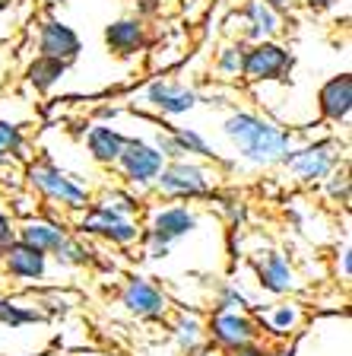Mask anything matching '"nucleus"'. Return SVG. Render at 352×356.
<instances>
[{
    "label": "nucleus",
    "mask_w": 352,
    "mask_h": 356,
    "mask_svg": "<svg viewBox=\"0 0 352 356\" xmlns=\"http://www.w3.org/2000/svg\"><path fill=\"white\" fill-rule=\"evenodd\" d=\"M22 181L32 197H38L54 213H83L92 204V188L80 175L67 172L51 156H35L22 163Z\"/></svg>",
    "instance_id": "obj_2"
},
{
    "label": "nucleus",
    "mask_w": 352,
    "mask_h": 356,
    "mask_svg": "<svg viewBox=\"0 0 352 356\" xmlns=\"http://www.w3.org/2000/svg\"><path fill=\"white\" fill-rule=\"evenodd\" d=\"M0 207H3V191H0Z\"/></svg>",
    "instance_id": "obj_39"
},
{
    "label": "nucleus",
    "mask_w": 352,
    "mask_h": 356,
    "mask_svg": "<svg viewBox=\"0 0 352 356\" xmlns=\"http://www.w3.org/2000/svg\"><path fill=\"white\" fill-rule=\"evenodd\" d=\"M324 197L330 200V204H337V207H349V169H337L327 181L321 185Z\"/></svg>",
    "instance_id": "obj_30"
},
{
    "label": "nucleus",
    "mask_w": 352,
    "mask_h": 356,
    "mask_svg": "<svg viewBox=\"0 0 352 356\" xmlns=\"http://www.w3.org/2000/svg\"><path fill=\"white\" fill-rule=\"evenodd\" d=\"M92 200L102 204L105 210H111V213L131 216V220H143V210H146L143 197H140L137 191H131V188H124V185H105L99 194H92Z\"/></svg>",
    "instance_id": "obj_26"
},
{
    "label": "nucleus",
    "mask_w": 352,
    "mask_h": 356,
    "mask_svg": "<svg viewBox=\"0 0 352 356\" xmlns=\"http://www.w3.org/2000/svg\"><path fill=\"white\" fill-rule=\"evenodd\" d=\"M222 172L213 163H200V159H169L162 165L159 178L153 185V194L165 204H194L206 200L219 191Z\"/></svg>",
    "instance_id": "obj_3"
},
{
    "label": "nucleus",
    "mask_w": 352,
    "mask_h": 356,
    "mask_svg": "<svg viewBox=\"0 0 352 356\" xmlns=\"http://www.w3.org/2000/svg\"><path fill=\"white\" fill-rule=\"evenodd\" d=\"M242 58H244V42H238V38L222 42L213 54V74L222 83H242Z\"/></svg>",
    "instance_id": "obj_28"
},
{
    "label": "nucleus",
    "mask_w": 352,
    "mask_h": 356,
    "mask_svg": "<svg viewBox=\"0 0 352 356\" xmlns=\"http://www.w3.org/2000/svg\"><path fill=\"white\" fill-rule=\"evenodd\" d=\"M70 229L83 238H96V242H105L111 248H133L140 242V232H143V222L131 220V216L111 213L102 204H89L83 213L74 216V226Z\"/></svg>",
    "instance_id": "obj_10"
},
{
    "label": "nucleus",
    "mask_w": 352,
    "mask_h": 356,
    "mask_svg": "<svg viewBox=\"0 0 352 356\" xmlns=\"http://www.w3.org/2000/svg\"><path fill=\"white\" fill-rule=\"evenodd\" d=\"M146 220L143 222V232L140 238L146 242H156V245H165L171 248L175 254V245L178 242H187L191 236H197L200 226H203V213H200L194 204H153L149 210H143Z\"/></svg>",
    "instance_id": "obj_5"
},
{
    "label": "nucleus",
    "mask_w": 352,
    "mask_h": 356,
    "mask_svg": "<svg viewBox=\"0 0 352 356\" xmlns=\"http://www.w3.org/2000/svg\"><path fill=\"white\" fill-rule=\"evenodd\" d=\"M295 347H289V341H276V343H267L264 341V356H292Z\"/></svg>",
    "instance_id": "obj_36"
},
{
    "label": "nucleus",
    "mask_w": 352,
    "mask_h": 356,
    "mask_svg": "<svg viewBox=\"0 0 352 356\" xmlns=\"http://www.w3.org/2000/svg\"><path fill=\"white\" fill-rule=\"evenodd\" d=\"M29 159V134L19 121L0 118V169L22 165Z\"/></svg>",
    "instance_id": "obj_25"
},
{
    "label": "nucleus",
    "mask_w": 352,
    "mask_h": 356,
    "mask_svg": "<svg viewBox=\"0 0 352 356\" xmlns=\"http://www.w3.org/2000/svg\"><path fill=\"white\" fill-rule=\"evenodd\" d=\"M226 356H264V341L248 343V347H238V350H232V353H226Z\"/></svg>",
    "instance_id": "obj_37"
},
{
    "label": "nucleus",
    "mask_w": 352,
    "mask_h": 356,
    "mask_svg": "<svg viewBox=\"0 0 352 356\" xmlns=\"http://www.w3.org/2000/svg\"><path fill=\"white\" fill-rule=\"evenodd\" d=\"M315 108H317V121L330 127H349L352 121V74H343L324 80L315 92Z\"/></svg>",
    "instance_id": "obj_17"
},
{
    "label": "nucleus",
    "mask_w": 352,
    "mask_h": 356,
    "mask_svg": "<svg viewBox=\"0 0 352 356\" xmlns=\"http://www.w3.org/2000/svg\"><path fill=\"white\" fill-rule=\"evenodd\" d=\"M232 22H238L235 26V38L244 44L264 42V38H279L289 29L286 16L276 13L264 0H242V7L232 13Z\"/></svg>",
    "instance_id": "obj_15"
},
{
    "label": "nucleus",
    "mask_w": 352,
    "mask_h": 356,
    "mask_svg": "<svg viewBox=\"0 0 352 356\" xmlns=\"http://www.w3.org/2000/svg\"><path fill=\"white\" fill-rule=\"evenodd\" d=\"M102 42H105V48H108L111 58L133 60V58H140V54L149 51L153 32H149V26H146L143 16L124 13V16H117V19H111L102 29Z\"/></svg>",
    "instance_id": "obj_14"
},
{
    "label": "nucleus",
    "mask_w": 352,
    "mask_h": 356,
    "mask_svg": "<svg viewBox=\"0 0 352 356\" xmlns=\"http://www.w3.org/2000/svg\"><path fill=\"white\" fill-rule=\"evenodd\" d=\"M295 70V51L279 38L244 44L242 58V83L244 86H270V83H286Z\"/></svg>",
    "instance_id": "obj_8"
},
{
    "label": "nucleus",
    "mask_w": 352,
    "mask_h": 356,
    "mask_svg": "<svg viewBox=\"0 0 352 356\" xmlns=\"http://www.w3.org/2000/svg\"><path fill=\"white\" fill-rule=\"evenodd\" d=\"M0 29H13V16H10L7 0H0Z\"/></svg>",
    "instance_id": "obj_38"
},
{
    "label": "nucleus",
    "mask_w": 352,
    "mask_h": 356,
    "mask_svg": "<svg viewBox=\"0 0 352 356\" xmlns=\"http://www.w3.org/2000/svg\"><path fill=\"white\" fill-rule=\"evenodd\" d=\"M254 315H257V321H260L264 337H273V341H289V337H295V334L301 331V325L308 321L305 305L295 302L292 296L276 299V302H270V305H257Z\"/></svg>",
    "instance_id": "obj_19"
},
{
    "label": "nucleus",
    "mask_w": 352,
    "mask_h": 356,
    "mask_svg": "<svg viewBox=\"0 0 352 356\" xmlns=\"http://www.w3.org/2000/svg\"><path fill=\"white\" fill-rule=\"evenodd\" d=\"M48 321V312L42 305H32V302H22L16 296H0V325L10 327V331H19V327H29V325H42Z\"/></svg>",
    "instance_id": "obj_27"
},
{
    "label": "nucleus",
    "mask_w": 352,
    "mask_h": 356,
    "mask_svg": "<svg viewBox=\"0 0 352 356\" xmlns=\"http://www.w3.org/2000/svg\"><path fill=\"white\" fill-rule=\"evenodd\" d=\"M213 309H238V312H254L257 302L248 289L238 280H222L219 289H216V305Z\"/></svg>",
    "instance_id": "obj_29"
},
{
    "label": "nucleus",
    "mask_w": 352,
    "mask_h": 356,
    "mask_svg": "<svg viewBox=\"0 0 352 356\" xmlns=\"http://www.w3.org/2000/svg\"><path fill=\"white\" fill-rule=\"evenodd\" d=\"M127 3H131V13L143 16V19H149V16H156L162 10V0H127Z\"/></svg>",
    "instance_id": "obj_34"
},
{
    "label": "nucleus",
    "mask_w": 352,
    "mask_h": 356,
    "mask_svg": "<svg viewBox=\"0 0 352 356\" xmlns=\"http://www.w3.org/2000/svg\"><path fill=\"white\" fill-rule=\"evenodd\" d=\"M279 165L289 172L295 185L321 188L333 172L346 165V140H340L337 134H324V137H315V140L295 143Z\"/></svg>",
    "instance_id": "obj_4"
},
{
    "label": "nucleus",
    "mask_w": 352,
    "mask_h": 356,
    "mask_svg": "<svg viewBox=\"0 0 352 356\" xmlns=\"http://www.w3.org/2000/svg\"><path fill=\"white\" fill-rule=\"evenodd\" d=\"M48 258H51V264L60 267V270H86V267H92L99 261V252L92 248L89 238L70 232V236H67Z\"/></svg>",
    "instance_id": "obj_24"
},
{
    "label": "nucleus",
    "mask_w": 352,
    "mask_h": 356,
    "mask_svg": "<svg viewBox=\"0 0 352 356\" xmlns=\"http://www.w3.org/2000/svg\"><path fill=\"white\" fill-rule=\"evenodd\" d=\"M35 54L54 58V60H60V64H74L83 54V38L70 22L48 13V16H42L35 26Z\"/></svg>",
    "instance_id": "obj_16"
},
{
    "label": "nucleus",
    "mask_w": 352,
    "mask_h": 356,
    "mask_svg": "<svg viewBox=\"0 0 352 356\" xmlns=\"http://www.w3.org/2000/svg\"><path fill=\"white\" fill-rule=\"evenodd\" d=\"M137 108H146L156 121H175L200 108V89L175 76H153L137 92Z\"/></svg>",
    "instance_id": "obj_6"
},
{
    "label": "nucleus",
    "mask_w": 352,
    "mask_h": 356,
    "mask_svg": "<svg viewBox=\"0 0 352 356\" xmlns=\"http://www.w3.org/2000/svg\"><path fill=\"white\" fill-rule=\"evenodd\" d=\"M117 305L137 321L146 325H165L175 309L169 289L149 274H127L117 286Z\"/></svg>",
    "instance_id": "obj_7"
},
{
    "label": "nucleus",
    "mask_w": 352,
    "mask_h": 356,
    "mask_svg": "<svg viewBox=\"0 0 352 356\" xmlns=\"http://www.w3.org/2000/svg\"><path fill=\"white\" fill-rule=\"evenodd\" d=\"M0 267H3V277H7V280L19 283V286H35V283H44L51 277L54 264L44 252H38V248H32V245L16 238L7 252H3Z\"/></svg>",
    "instance_id": "obj_18"
},
{
    "label": "nucleus",
    "mask_w": 352,
    "mask_h": 356,
    "mask_svg": "<svg viewBox=\"0 0 352 356\" xmlns=\"http://www.w3.org/2000/svg\"><path fill=\"white\" fill-rule=\"evenodd\" d=\"M70 222L54 216L51 210H42V213H29L19 220V242L32 245L38 252L51 254L67 236H70Z\"/></svg>",
    "instance_id": "obj_20"
},
{
    "label": "nucleus",
    "mask_w": 352,
    "mask_h": 356,
    "mask_svg": "<svg viewBox=\"0 0 352 356\" xmlns=\"http://www.w3.org/2000/svg\"><path fill=\"white\" fill-rule=\"evenodd\" d=\"M169 337L175 343L178 356H200L206 347V327L194 309H171L169 315Z\"/></svg>",
    "instance_id": "obj_22"
},
{
    "label": "nucleus",
    "mask_w": 352,
    "mask_h": 356,
    "mask_svg": "<svg viewBox=\"0 0 352 356\" xmlns=\"http://www.w3.org/2000/svg\"><path fill=\"white\" fill-rule=\"evenodd\" d=\"M222 137L228 140L235 159L254 165V169H273L286 159V153L299 143L292 127L279 124L276 118L257 108H228L222 118Z\"/></svg>",
    "instance_id": "obj_1"
},
{
    "label": "nucleus",
    "mask_w": 352,
    "mask_h": 356,
    "mask_svg": "<svg viewBox=\"0 0 352 356\" xmlns=\"http://www.w3.org/2000/svg\"><path fill=\"white\" fill-rule=\"evenodd\" d=\"M264 3H270L276 13H283L289 19L292 13H299V0H264Z\"/></svg>",
    "instance_id": "obj_35"
},
{
    "label": "nucleus",
    "mask_w": 352,
    "mask_h": 356,
    "mask_svg": "<svg viewBox=\"0 0 352 356\" xmlns=\"http://www.w3.org/2000/svg\"><path fill=\"white\" fill-rule=\"evenodd\" d=\"M124 143H127V134L121 127L108 124V121H92L83 131V149H86V156L99 169H115Z\"/></svg>",
    "instance_id": "obj_21"
},
{
    "label": "nucleus",
    "mask_w": 352,
    "mask_h": 356,
    "mask_svg": "<svg viewBox=\"0 0 352 356\" xmlns=\"http://www.w3.org/2000/svg\"><path fill=\"white\" fill-rule=\"evenodd\" d=\"M337 7H340V0H299V10H305L311 16H324Z\"/></svg>",
    "instance_id": "obj_33"
},
{
    "label": "nucleus",
    "mask_w": 352,
    "mask_h": 356,
    "mask_svg": "<svg viewBox=\"0 0 352 356\" xmlns=\"http://www.w3.org/2000/svg\"><path fill=\"white\" fill-rule=\"evenodd\" d=\"M165 163H169V159L159 153V147H156L149 137L127 134V143L115 163V175L121 178L124 188H131V191H137L140 197H143V194H153V185Z\"/></svg>",
    "instance_id": "obj_9"
},
{
    "label": "nucleus",
    "mask_w": 352,
    "mask_h": 356,
    "mask_svg": "<svg viewBox=\"0 0 352 356\" xmlns=\"http://www.w3.org/2000/svg\"><path fill=\"white\" fill-rule=\"evenodd\" d=\"M203 327H206V343L219 347L222 353H232L238 347L264 341V331H260V321H257L254 312L213 309L203 318Z\"/></svg>",
    "instance_id": "obj_11"
},
{
    "label": "nucleus",
    "mask_w": 352,
    "mask_h": 356,
    "mask_svg": "<svg viewBox=\"0 0 352 356\" xmlns=\"http://www.w3.org/2000/svg\"><path fill=\"white\" fill-rule=\"evenodd\" d=\"M333 270L343 283L352 280V242H349V232L343 236V242L337 245V254H333Z\"/></svg>",
    "instance_id": "obj_32"
},
{
    "label": "nucleus",
    "mask_w": 352,
    "mask_h": 356,
    "mask_svg": "<svg viewBox=\"0 0 352 356\" xmlns=\"http://www.w3.org/2000/svg\"><path fill=\"white\" fill-rule=\"evenodd\" d=\"M149 140L159 147L165 159H200V163H222L219 149L213 140L197 127H181V124H162L159 131L149 134Z\"/></svg>",
    "instance_id": "obj_12"
},
{
    "label": "nucleus",
    "mask_w": 352,
    "mask_h": 356,
    "mask_svg": "<svg viewBox=\"0 0 352 356\" xmlns=\"http://www.w3.org/2000/svg\"><path fill=\"white\" fill-rule=\"evenodd\" d=\"M67 70H70V64H60V60H54V58L35 54V58L26 64V70H22V83H26V89H32L35 96H48L67 76Z\"/></svg>",
    "instance_id": "obj_23"
},
{
    "label": "nucleus",
    "mask_w": 352,
    "mask_h": 356,
    "mask_svg": "<svg viewBox=\"0 0 352 356\" xmlns=\"http://www.w3.org/2000/svg\"><path fill=\"white\" fill-rule=\"evenodd\" d=\"M251 270H254L257 289L273 299L295 296L301 289V277L295 270L292 258L286 252H279V248H260L254 254V261H251Z\"/></svg>",
    "instance_id": "obj_13"
},
{
    "label": "nucleus",
    "mask_w": 352,
    "mask_h": 356,
    "mask_svg": "<svg viewBox=\"0 0 352 356\" xmlns=\"http://www.w3.org/2000/svg\"><path fill=\"white\" fill-rule=\"evenodd\" d=\"M16 238H19V220H16L13 210L0 207V258H3V252H7Z\"/></svg>",
    "instance_id": "obj_31"
}]
</instances>
